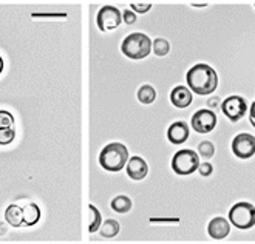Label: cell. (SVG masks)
Segmentation results:
<instances>
[{"label":"cell","mask_w":255,"mask_h":244,"mask_svg":"<svg viewBox=\"0 0 255 244\" xmlns=\"http://www.w3.org/2000/svg\"><path fill=\"white\" fill-rule=\"evenodd\" d=\"M123 22H126L127 25H133L136 22V14L131 9H124L123 11Z\"/></svg>","instance_id":"obj_25"},{"label":"cell","mask_w":255,"mask_h":244,"mask_svg":"<svg viewBox=\"0 0 255 244\" xmlns=\"http://www.w3.org/2000/svg\"><path fill=\"white\" fill-rule=\"evenodd\" d=\"M119 232H121V226L116 220H106L102 221L101 229H99V234L104 238H115Z\"/></svg>","instance_id":"obj_17"},{"label":"cell","mask_w":255,"mask_h":244,"mask_svg":"<svg viewBox=\"0 0 255 244\" xmlns=\"http://www.w3.org/2000/svg\"><path fill=\"white\" fill-rule=\"evenodd\" d=\"M232 153L240 159H249L255 155V136L249 133H240L237 134L232 144Z\"/></svg>","instance_id":"obj_8"},{"label":"cell","mask_w":255,"mask_h":244,"mask_svg":"<svg viewBox=\"0 0 255 244\" xmlns=\"http://www.w3.org/2000/svg\"><path fill=\"white\" fill-rule=\"evenodd\" d=\"M2 71H3V59L0 57V73H2Z\"/></svg>","instance_id":"obj_30"},{"label":"cell","mask_w":255,"mask_h":244,"mask_svg":"<svg viewBox=\"0 0 255 244\" xmlns=\"http://www.w3.org/2000/svg\"><path fill=\"white\" fill-rule=\"evenodd\" d=\"M249 121H251V124L255 127V102H252L251 109H249Z\"/></svg>","instance_id":"obj_27"},{"label":"cell","mask_w":255,"mask_h":244,"mask_svg":"<svg viewBox=\"0 0 255 244\" xmlns=\"http://www.w3.org/2000/svg\"><path fill=\"white\" fill-rule=\"evenodd\" d=\"M178 223V220L175 218V220H159V218H152L150 220V223Z\"/></svg>","instance_id":"obj_29"},{"label":"cell","mask_w":255,"mask_h":244,"mask_svg":"<svg viewBox=\"0 0 255 244\" xmlns=\"http://www.w3.org/2000/svg\"><path fill=\"white\" fill-rule=\"evenodd\" d=\"M121 51L131 60H141L152 51V40L144 33H131L123 40Z\"/></svg>","instance_id":"obj_3"},{"label":"cell","mask_w":255,"mask_h":244,"mask_svg":"<svg viewBox=\"0 0 255 244\" xmlns=\"http://www.w3.org/2000/svg\"><path fill=\"white\" fill-rule=\"evenodd\" d=\"M16 138L14 128H0V145H9Z\"/></svg>","instance_id":"obj_22"},{"label":"cell","mask_w":255,"mask_h":244,"mask_svg":"<svg viewBox=\"0 0 255 244\" xmlns=\"http://www.w3.org/2000/svg\"><path fill=\"white\" fill-rule=\"evenodd\" d=\"M126 170L130 179L133 181H141L148 173V165L141 156H131L126 165Z\"/></svg>","instance_id":"obj_11"},{"label":"cell","mask_w":255,"mask_h":244,"mask_svg":"<svg viewBox=\"0 0 255 244\" xmlns=\"http://www.w3.org/2000/svg\"><path fill=\"white\" fill-rule=\"evenodd\" d=\"M189 134H190V130H189V125L186 124V122L176 121L167 130V139H169V142H172L175 145L184 144L189 139Z\"/></svg>","instance_id":"obj_12"},{"label":"cell","mask_w":255,"mask_h":244,"mask_svg":"<svg viewBox=\"0 0 255 244\" xmlns=\"http://www.w3.org/2000/svg\"><path fill=\"white\" fill-rule=\"evenodd\" d=\"M198 155L206 161L211 159L215 155V145L212 144V141H201L198 144Z\"/></svg>","instance_id":"obj_21"},{"label":"cell","mask_w":255,"mask_h":244,"mask_svg":"<svg viewBox=\"0 0 255 244\" xmlns=\"http://www.w3.org/2000/svg\"><path fill=\"white\" fill-rule=\"evenodd\" d=\"M131 11L134 12H139V14H145L150 11V8H152V5L150 3H131Z\"/></svg>","instance_id":"obj_26"},{"label":"cell","mask_w":255,"mask_h":244,"mask_svg":"<svg viewBox=\"0 0 255 244\" xmlns=\"http://www.w3.org/2000/svg\"><path fill=\"white\" fill-rule=\"evenodd\" d=\"M200 155L190 148L178 150L172 158V170L179 176H189L200 167Z\"/></svg>","instance_id":"obj_4"},{"label":"cell","mask_w":255,"mask_h":244,"mask_svg":"<svg viewBox=\"0 0 255 244\" xmlns=\"http://www.w3.org/2000/svg\"><path fill=\"white\" fill-rule=\"evenodd\" d=\"M198 172H200V175H201V176L207 178V176H211V175L214 173V167H212V164H211V162L204 161V162H201V164H200Z\"/></svg>","instance_id":"obj_24"},{"label":"cell","mask_w":255,"mask_h":244,"mask_svg":"<svg viewBox=\"0 0 255 244\" xmlns=\"http://www.w3.org/2000/svg\"><path fill=\"white\" fill-rule=\"evenodd\" d=\"M193 101V95L190 88L184 87V85H178L170 91V102L176 107V109H187V107L192 104Z\"/></svg>","instance_id":"obj_13"},{"label":"cell","mask_w":255,"mask_h":244,"mask_svg":"<svg viewBox=\"0 0 255 244\" xmlns=\"http://www.w3.org/2000/svg\"><path fill=\"white\" fill-rule=\"evenodd\" d=\"M220 104H221L220 98H211V99H209V102H207V105L211 107V109H217Z\"/></svg>","instance_id":"obj_28"},{"label":"cell","mask_w":255,"mask_h":244,"mask_svg":"<svg viewBox=\"0 0 255 244\" xmlns=\"http://www.w3.org/2000/svg\"><path fill=\"white\" fill-rule=\"evenodd\" d=\"M96 23H98V28L102 33L113 31V29H116L119 25L123 23V12L119 11L116 6H112V5L102 6L98 11Z\"/></svg>","instance_id":"obj_6"},{"label":"cell","mask_w":255,"mask_h":244,"mask_svg":"<svg viewBox=\"0 0 255 244\" xmlns=\"http://www.w3.org/2000/svg\"><path fill=\"white\" fill-rule=\"evenodd\" d=\"M152 50H153V53L156 54V56H159V57H164V56H167L169 54V51H170V43H169V40H166V39H155L153 42H152Z\"/></svg>","instance_id":"obj_20"},{"label":"cell","mask_w":255,"mask_h":244,"mask_svg":"<svg viewBox=\"0 0 255 244\" xmlns=\"http://www.w3.org/2000/svg\"><path fill=\"white\" fill-rule=\"evenodd\" d=\"M207 234L214 240H224L231 234V223L223 217H215L207 224Z\"/></svg>","instance_id":"obj_10"},{"label":"cell","mask_w":255,"mask_h":244,"mask_svg":"<svg viewBox=\"0 0 255 244\" xmlns=\"http://www.w3.org/2000/svg\"><path fill=\"white\" fill-rule=\"evenodd\" d=\"M186 81H187L190 91H193V93H197L200 96H207V95H212L217 90L218 74L211 65L197 64L187 71Z\"/></svg>","instance_id":"obj_1"},{"label":"cell","mask_w":255,"mask_h":244,"mask_svg":"<svg viewBox=\"0 0 255 244\" xmlns=\"http://www.w3.org/2000/svg\"><path fill=\"white\" fill-rule=\"evenodd\" d=\"M131 206H133L131 200L126 195H119L112 200V209L116 213H128L131 210Z\"/></svg>","instance_id":"obj_18"},{"label":"cell","mask_w":255,"mask_h":244,"mask_svg":"<svg viewBox=\"0 0 255 244\" xmlns=\"http://www.w3.org/2000/svg\"><path fill=\"white\" fill-rule=\"evenodd\" d=\"M190 124H192V128L197 133H201V134L211 133L217 127V115L212 110L201 109L193 113Z\"/></svg>","instance_id":"obj_9"},{"label":"cell","mask_w":255,"mask_h":244,"mask_svg":"<svg viewBox=\"0 0 255 244\" xmlns=\"http://www.w3.org/2000/svg\"><path fill=\"white\" fill-rule=\"evenodd\" d=\"M0 128H14V116L6 110H0Z\"/></svg>","instance_id":"obj_23"},{"label":"cell","mask_w":255,"mask_h":244,"mask_svg":"<svg viewBox=\"0 0 255 244\" xmlns=\"http://www.w3.org/2000/svg\"><path fill=\"white\" fill-rule=\"evenodd\" d=\"M221 110L231 122H238L248 113V102L242 96H229L221 102Z\"/></svg>","instance_id":"obj_7"},{"label":"cell","mask_w":255,"mask_h":244,"mask_svg":"<svg viewBox=\"0 0 255 244\" xmlns=\"http://www.w3.org/2000/svg\"><path fill=\"white\" fill-rule=\"evenodd\" d=\"M101 224H102L101 212L93 204H88V232L90 234L98 232L101 229Z\"/></svg>","instance_id":"obj_16"},{"label":"cell","mask_w":255,"mask_h":244,"mask_svg":"<svg viewBox=\"0 0 255 244\" xmlns=\"http://www.w3.org/2000/svg\"><path fill=\"white\" fill-rule=\"evenodd\" d=\"M229 223L240 229V231H248L255 226V206L246 201L237 203L229 210Z\"/></svg>","instance_id":"obj_5"},{"label":"cell","mask_w":255,"mask_h":244,"mask_svg":"<svg viewBox=\"0 0 255 244\" xmlns=\"http://www.w3.org/2000/svg\"><path fill=\"white\" fill-rule=\"evenodd\" d=\"M5 220L12 227L23 226V209L17 204H11L5 210Z\"/></svg>","instance_id":"obj_14"},{"label":"cell","mask_w":255,"mask_h":244,"mask_svg":"<svg viewBox=\"0 0 255 244\" xmlns=\"http://www.w3.org/2000/svg\"><path fill=\"white\" fill-rule=\"evenodd\" d=\"M193 6H197V8H203V6H206L204 3H193Z\"/></svg>","instance_id":"obj_31"},{"label":"cell","mask_w":255,"mask_h":244,"mask_svg":"<svg viewBox=\"0 0 255 244\" xmlns=\"http://www.w3.org/2000/svg\"><path fill=\"white\" fill-rule=\"evenodd\" d=\"M23 209V226H34L40 220V209L37 204L29 203Z\"/></svg>","instance_id":"obj_15"},{"label":"cell","mask_w":255,"mask_h":244,"mask_svg":"<svg viewBox=\"0 0 255 244\" xmlns=\"http://www.w3.org/2000/svg\"><path fill=\"white\" fill-rule=\"evenodd\" d=\"M128 150L121 142H110L99 153V164L107 172H121L128 162Z\"/></svg>","instance_id":"obj_2"},{"label":"cell","mask_w":255,"mask_h":244,"mask_svg":"<svg viewBox=\"0 0 255 244\" xmlns=\"http://www.w3.org/2000/svg\"><path fill=\"white\" fill-rule=\"evenodd\" d=\"M156 99V90L152 85H142L138 90V101L144 105H150L153 104Z\"/></svg>","instance_id":"obj_19"}]
</instances>
